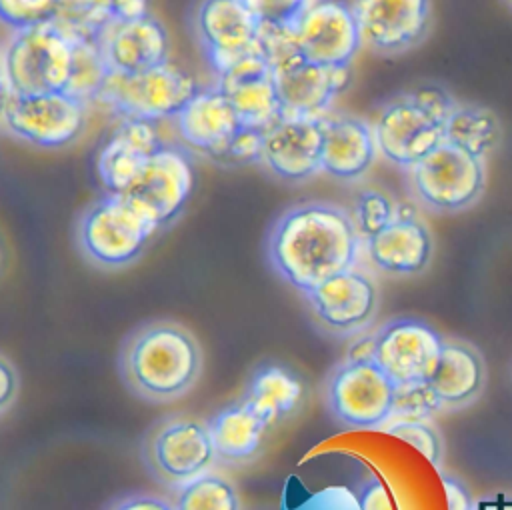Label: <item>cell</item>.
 Segmentation results:
<instances>
[{
    "mask_svg": "<svg viewBox=\"0 0 512 510\" xmlns=\"http://www.w3.org/2000/svg\"><path fill=\"white\" fill-rule=\"evenodd\" d=\"M444 142L486 162L502 142L500 118L482 104L456 102L446 120Z\"/></svg>",
    "mask_w": 512,
    "mask_h": 510,
    "instance_id": "83f0119b",
    "label": "cell"
},
{
    "mask_svg": "<svg viewBox=\"0 0 512 510\" xmlns=\"http://www.w3.org/2000/svg\"><path fill=\"white\" fill-rule=\"evenodd\" d=\"M304 298L314 320L336 336H354L366 330L380 306L378 284L358 268L328 278Z\"/></svg>",
    "mask_w": 512,
    "mask_h": 510,
    "instance_id": "2e32d148",
    "label": "cell"
},
{
    "mask_svg": "<svg viewBox=\"0 0 512 510\" xmlns=\"http://www.w3.org/2000/svg\"><path fill=\"white\" fill-rule=\"evenodd\" d=\"M262 46L284 114L322 118L350 82V68L308 60L296 46L294 30L262 28Z\"/></svg>",
    "mask_w": 512,
    "mask_h": 510,
    "instance_id": "277c9868",
    "label": "cell"
},
{
    "mask_svg": "<svg viewBox=\"0 0 512 510\" xmlns=\"http://www.w3.org/2000/svg\"><path fill=\"white\" fill-rule=\"evenodd\" d=\"M140 456L148 474L174 490L210 472L218 460L208 424L186 414L154 422L142 438Z\"/></svg>",
    "mask_w": 512,
    "mask_h": 510,
    "instance_id": "52a82bcc",
    "label": "cell"
},
{
    "mask_svg": "<svg viewBox=\"0 0 512 510\" xmlns=\"http://www.w3.org/2000/svg\"><path fill=\"white\" fill-rule=\"evenodd\" d=\"M442 484L446 490V502H448V510H474V500L468 494V490L454 478L450 476H442Z\"/></svg>",
    "mask_w": 512,
    "mask_h": 510,
    "instance_id": "f35d334b",
    "label": "cell"
},
{
    "mask_svg": "<svg viewBox=\"0 0 512 510\" xmlns=\"http://www.w3.org/2000/svg\"><path fill=\"white\" fill-rule=\"evenodd\" d=\"M18 392H20V376L14 364L0 354V416L14 406Z\"/></svg>",
    "mask_w": 512,
    "mask_h": 510,
    "instance_id": "8d00e7d4",
    "label": "cell"
},
{
    "mask_svg": "<svg viewBox=\"0 0 512 510\" xmlns=\"http://www.w3.org/2000/svg\"><path fill=\"white\" fill-rule=\"evenodd\" d=\"M8 98H10V92H8V86H6V78H4V70H2V58H0V124H2V114H4Z\"/></svg>",
    "mask_w": 512,
    "mask_h": 510,
    "instance_id": "60d3db41",
    "label": "cell"
},
{
    "mask_svg": "<svg viewBox=\"0 0 512 510\" xmlns=\"http://www.w3.org/2000/svg\"><path fill=\"white\" fill-rule=\"evenodd\" d=\"M198 88L188 72L168 62L140 74L108 72L94 102L118 118L156 124L160 120H174Z\"/></svg>",
    "mask_w": 512,
    "mask_h": 510,
    "instance_id": "ba28073f",
    "label": "cell"
},
{
    "mask_svg": "<svg viewBox=\"0 0 512 510\" xmlns=\"http://www.w3.org/2000/svg\"><path fill=\"white\" fill-rule=\"evenodd\" d=\"M486 368L480 352L460 340H444L438 364L424 384L432 400L444 408H462L484 388Z\"/></svg>",
    "mask_w": 512,
    "mask_h": 510,
    "instance_id": "d4e9b609",
    "label": "cell"
},
{
    "mask_svg": "<svg viewBox=\"0 0 512 510\" xmlns=\"http://www.w3.org/2000/svg\"><path fill=\"white\" fill-rule=\"evenodd\" d=\"M406 172L412 196L434 214L466 212L486 190V162L446 142Z\"/></svg>",
    "mask_w": 512,
    "mask_h": 510,
    "instance_id": "9c48e42d",
    "label": "cell"
},
{
    "mask_svg": "<svg viewBox=\"0 0 512 510\" xmlns=\"http://www.w3.org/2000/svg\"><path fill=\"white\" fill-rule=\"evenodd\" d=\"M156 230L124 196L104 194L80 214L76 244L96 268L122 270L142 256Z\"/></svg>",
    "mask_w": 512,
    "mask_h": 510,
    "instance_id": "8992f818",
    "label": "cell"
},
{
    "mask_svg": "<svg viewBox=\"0 0 512 510\" xmlns=\"http://www.w3.org/2000/svg\"><path fill=\"white\" fill-rule=\"evenodd\" d=\"M260 148H262V130L244 126L232 140L222 164H234V166H244L252 162L260 164Z\"/></svg>",
    "mask_w": 512,
    "mask_h": 510,
    "instance_id": "e575fe53",
    "label": "cell"
},
{
    "mask_svg": "<svg viewBox=\"0 0 512 510\" xmlns=\"http://www.w3.org/2000/svg\"><path fill=\"white\" fill-rule=\"evenodd\" d=\"M444 338L420 318H394L370 338V358L398 388L424 386L442 352Z\"/></svg>",
    "mask_w": 512,
    "mask_h": 510,
    "instance_id": "5bb4252c",
    "label": "cell"
},
{
    "mask_svg": "<svg viewBox=\"0 0 512 510\" xmlns=\"http://www.w3.org/2000/svg\"><path fill=\"white\" fill-rule=\"evenodd\" d=\"M58 0H0V24L12 32L54 20Z\"/></svg>",
    "mask_w": 512,
    "mask_h": 510,
    "instance_id": "d6a6232c",
    "label": "cell"
},
{
    "mask_svg": "<svg viewBox=\"0 0 512 510\" xmlns=\"http://www.w3.org/2000/svg\"><path fill=\"white\" fill-rule=\"evenodd\" d=\"M506 4H508V6H510V8H512V0H506Z\"/></svg>",
    "mask_w": 512,
    "mask_h": 510,
    "instance_id": "b9f144b4",
    "label": "cell"
},
{
    "mask_svg": "<svg viewBox=\"0 0 512 510\" xmlns=\"http://www.w3.org/2000/svg\"><path fill=\"white\" fill-rule=\"evenodd\" d=\"M364 248L370 264L392 278L420 276L434 258V238L428 224L406 204L384 230L364 240Z\"/></svg>",
    "mask_w": 512,
    "mask_h": 510,
    "instance_id": "ffe728a7",
    "label": "cell"
},
{
    "mask_svg": "<svg viewBox=\"0 0 512 510\" xmlns=\"http://www.w3.org/2000/svg\"><path fill=\"white\" fill-rule=\"evenodd\" d=\"M260 164L284 182H306L322 172V118L282 114L262 132Z\"/></svg>",
    "mask_w": 512,
    "mask_h": 510,
    "instance_id": "ac0fdd59",
    "label": "cell"
},
{
    "mask_svg": "<svg viewBox=\"0 0 512 510\" xmlns=\"http://www.w3.org/2000/svg\"><path fill=\"white\" fill-rule=\"evenodd\" d=\"M216 86L248 128L264 132L284 114L266 56L248 58L226 70L216 76Z\"/></svg>",
    "mask_w": 512,
    "mask_h": 510,
    "instance_id": "cb8c5ba5",
    "label": "cell"
},
{
    "mask_svg": "<svg viewBox=\"0 0 512 510\" xmlns=\"http://www.w3.org/2000/svg\"><path fill=\"white\" fill-rule=\"evenodd\" d=\"M242 398L274 426L298 410L304 398V384L288 366L262 362L252 370Z\"/></svg>",
    "mask_w": 512,
    "mask_h": 510,
    "instance_id": "4316f807",
    "label": "cell"
},
{
    "mask_svg": "<svg viewBox=\"0 0 512 510\" xmlns=\"http://www.w3.org/2000/svg\"><path fill=\"white\" fill-rule=\"evenodd\" d=\"M262 28L294 30L314 0H240Z\"/></svg>",
    "mask_w": 512,
    "mask_h": 510,
    "instance_id": "1f68e13d",
    "label": "cell"
},
{
    "mask_svg": "<svg viewBox=\"0 0 512 510\" xmlns=\"http://www.w3.org/2000/svg\"><path fill=\"white\" fill-rule=\"evenodd\" d=\"M196 336L178 322L154 320L132 330L118 352L124 386L140 400L168 404L186 396L202 376Z\"/></svg>",
    "mask_w": 512,
    "mask_h": 510,
    "instance_id": "7a4b0ae2",
    "label": "cell"
},
{
    "mask_svg": "<svg viewBox=\"0 0 512 510\" xmlns=\"http://www.w3.org/2000/svg\"><path fill=\"white\" fill-rule=\"evenodd\" d=\"M298 50L328 68H350L362 48L360 32L348 2L314 0L294 26Z\"/></svg>",
    "mask_w": 512,
    "mask_h": 510,
    "instance_id": "e0dca14e",
    "label": "cell"
},
{
    "mask_svg": "<svg viewBox=\"0 0 512 510\" xmlns=\"http://www.w3.org/2000/svg\"><path fill=\"white\" fill-rule=\"evenodd\" d=\"M362 46L396 58L418 48L432 30V0H346Z\"/></svg>",
    "mask_w": 512,
    "mask_h": 510,
    "instance_id": "4fadbf2b",
    "label": "cell"
},
{
    "mask_svg": "<svg viewBox=\"0 0 512 510\" xmlns=\"http://www.w3.org/2000/svg\"><path fill=\"white\" fill-rule=\"evenodd\" d=\"M360 236L346 208L308 200L284 210L270 228L266 254L274 272L306 294L328 278L356 268Z\"/></svg>",
    "mask_w": 512,
    "mask_h": 510,
    "instance_id": "6da1fadb",
    "label": "cell"
},
{
    "mask_svg": "<svg viewBox=\"0 0 512 510\" xmlns=\"http://www.w3.org/2000/svg\"><path fill=\"white\" fill-rule=\"evenodd\" d=\"M104 510H174V504L150 492H134L112 500Z\"/></svg>",
    "mask_w": 512,
    "mask_h": 510,
    "instance_id": "d590c367",
    "label": "cell"
},
{
    "mask_svg": "<svg viewBox=\"0 0 512 510\" xmlns=\"http://www.w3.org/2000/svg\"><path fill=\"white\" fill-rule=\"evenodd\" d=\"M456 102L448 88L434 82L386 98L370 122L378 154L388 164L410 170L444 144L446 120Z\"/></svg>",
    "mask_w": 512,
    "mask_h": 510,
    "instance_id": "3957f363",
    "label": "cell"
},
{
    "mask_svg": "<svg viewBox=\"0 0 512 510\" xmlns=\"http://www.w3.org/2000/svg\"><path fill=\"white\" fill-rule=\"evenodd\" d=\"M0 58L8 92L14 96L70 92L76 38L50 20L12 32Z\"/></svg>",
    "mask_w": 512,
    "mask_h": 510,
    "instance_id": "5b68a950",
    "label": "cell"
},
{
    "mask_svg": "<svg viewBox=\"0 0 512 510\" xmlns=\"http://www.w3.org/2000/svg\"><path fill=\"white\" fill-rule=\"evenodd\" d=\"M400 202L386 190L376 186L360 188L352 198V208L348 210L360 240H368L380 230H384L400 212Z\"/></svg>",
    "mask_w": 512,
    "mask_h": 510,
    "instance_id": "4dcf8cb0",
    "label": "cell"
},
{
    "mask_svg": "<svg viewBox=\"0 0 512 510\" xmlns=\"http://www.w3.org/2000/svg\"><path fill=\"white\" fill-rule=\"evenodd\" d=\"M216 458L224 464H248L262 446L270 424L240 396L220 408L208 422Z\"/></svg>",
    "mask_w": 512,
    "mask_h": 510,
    "instance_id": "484cf974",
    "label": "cell"
},
{
    "mask_svg": "<svg viewBox=\"0 0 512 510\" xmlns=\"http://www.w3.org/2000/svg\"><path fill=\"white\" fill-rule=\"evenodd\" d=\"M378 156L372 124L352 114L322 116V172L338 182H360Z\"/></svg>",
    "mask_w": 512,
    "mask_h": 510,
    "instance_id": "603a6c76",
    "label": "cell"
},
{
    "mask_svg": "<svg viewBox=\"0 0 512 510\" xmlns=\"http://www.w3.org/2000/svg\"><path fill=\"white\" fill-rule=\"evenodd\" d=\"M174 126L186 150H196L216 162L224 160L232 140L244 128L216 84L200 86L174 118Z\"/></svg>",
    "mask_w": 512,
    "mask_h": 510,
    "instance_id": "7402d4cb",
    "label": "cell"
},
{
    "mask_svg": "<svg viewBox=\"0 0 512 510\" xmlns=\"http://www.w3.org/2000/svg\"><path fill=\"white\" fill-rule=\"evenodd\" d=\"M194 188V166L184 146L164 144L122 194L158 230L184 210Z\"/></svg>",
    "mask_w": 512,
    "mask_h": 510,
    "instance_id": "9a60e30c",
    "label": "cell"
},
{
    "mask_svg": "<svg viewBox=\"0 0 512 510\" xmlns=\"http://www.w3.org/2000/svg\"><path fill=\"white\" fill-rule=\"evenodd\" d=\"M96 44L112 74H140L170 62L168 32L148 12L110 22Z\"/></svg>",
    "mask_w": 512,
    "mask_h": 510,
    "instance_id": "d6986e66",
    "label": "cell"
},
{
    "mask_svg": "<svg viewBox=\"0 0 512 510\" xmlns=\"http://www.w3.org/2000/svg\"><path fill=\"white\" fill-rule=\"evenodd\" d=\"M358 504L360 510H394L386 488L378 480H372L364 486L362 494L358 496Z\"/></svg>",
    "mask_w": 512,
    "mask_h": 510,
    "instance_id": "74e56055",
    "label": "cell"
},
{
    "mask_svg": "<svg viewBox=\"0 0 512 510\" xmlns=\"http://www.w3.org/2000/svg\"><path fill=\"white\" fill-rule=\"evenodd\" d=\"M192 28L216 76L248 58L264 56L262 26L240 0H200Z\"/></svg>",
    "mask_w": 512,
    "mask_h": 510,
    "instance_id": "7c38bea8",
    "label": "cell"
},
{
    "mask_svg": "<svg viewBox=\"0 0 512 510\" xmlns=\"http://www.w3.org/2000/svg\"><path fill=\"white\" fill-rule=\"evenodd\" d=\"M474 510H512V498L504 494H496L474 504Z\"/></svg>",
    "mask_w": 512,
    "mask_h": 510,
    "instance_id": "ab89813d",
    "label": "cell"
},
{
    "mask_svg": "<svg viewBox=\"0 0 512 510\" xmlns=\"http://www.w3.org/2000/svg\"><path fill=\"white\" fill-rule=\"evenodd\" d=\"M388 434L400 438L402 442L416 448L428 462L440 464L442 460V440L434 426L422 420H398L388 426Z\"/></svg>",
    "mask_w": 512,
    "mask_h": 510,
    "instance_id": "836d02e7",
    "label": "cell"
},
{
    "mask_svg": "<svg viewBox=\"0 0 512 510\" xmlns=\"http://www.w3.org/2000/svg\"><path fill=\"white\" fill-rule=\"evenodd\" d=\"M86 122L88 104L70 92L10 94L2 114V126L14 138L42 150H56L76 142Z\"/></svg>",
    "mask_w": 512,
    "mask_h": 510,
    "instance_id": "8fae6325",
    "label": "cell"
},
{
    "mask_svg": "<svg viewBox=\"0 0 512 510\" xmlns=\"http://www.w3.org/2000/svg\"><path fill=\"white\" fill-rule=\"evenodd\" d=\"M148 12V0H58L54 22L72 38L96 40L114 20Z\"/></svg>",
    "mask_w": 512,
    "mask_h": 510,
    "instance_id": "f1b7e54d",
    "label": "cell"
},
{
    "mask_svg": "<svg viewBox=\"0 0 512 510\" xmlns=\"http://www.w3.org/2000/svg\"><path fill=\"white\" fill-rule=\"evenodd\" d=\"M172 504L174 510H242L236 486L212 470L176 488Z\"/></svg>",
    "mask_w": 512,
    "mask_h": 510,
    "instance_id": "f546056e",
    "label": "cell"
},
{
    "mask_svg": "<svg viewBox=\"0 0 512 510\" xmlns=\"http://www.w3.org/2000/svg\"><path fill=\"white\" fill-rule=\"evenodd\" d=\"M398 386L372 358H346L326 382L330 414L346 428L374 430L396 410Z\"/></svg>",
    "mask_w": 512,
    "mask_h": 510,
    "instance_id": "30bf717a",
    "label": "cell"
},
{
    "mask_svg": "<svg viewBox=\"0 0 512 510\" xmlns=\"http://www.w3.org/2000/svg\"><path fill=\"white\" fill-rule=\"evenodd\" d=\"M156 124L118 118L96 152V174L104 194H126L146 162L164 146Z\"/></svg>",
    "mask_w": 512,
    "mask_h": 510,
    "instance_id": "44dd1931",
    "label": "cell"
}]
</instances>
